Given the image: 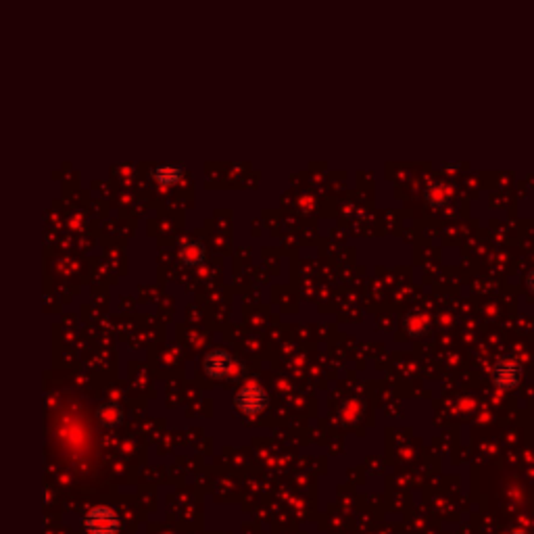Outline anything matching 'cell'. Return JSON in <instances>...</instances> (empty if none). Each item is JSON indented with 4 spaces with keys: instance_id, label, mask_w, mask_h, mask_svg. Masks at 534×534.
<instances>
[{
    "instance_id": "6da1fadb",
    "label": "cell",
    "mask_w": 534,
    "mask_h": 534,
    "mask_svg": "<svg viewBox=\"0 0 534 534\" xmlns=\"http://www.w3.org/2000/svg\"><path fill=\"white\" fill-rule=\"evenodd\" d=\"M267 403H269V397H267L265 388L257 382H249L236 393V407L246 416L263 414Z\"/></svg>"
},
{
    "instance_id": "7a4b0ae2",
    "label": "cell",
    "mask_w": 534,
    "mask_h": 534,
    "mask_svg": "<svg viewBox=\"0 0 534 534\" xmlns=\"http://www.w3.org/2000/svg\"><path fill=\"white\" fill-rule=\"evenodd\" d=\"M522 380V366L512 359V357H503L495 363L493 368V382L497 388L501 391H510L516 388Z\"/></svg>"
},
{
    "instance_id": "3957f363",
    "label": "cell",
    "mask_w": 534,
    "mask_h": 534,
    "mask_svg": "<svg viewBox=\"0 0 534 534\" xmlns=\"http://www.w3.org/2000/svg\"><path fill=\"white\" fill-rule=\"evenodd\" d=\"M232 368H234V361L232 357L226 353V351H213L207 355L205 359V372L211 376V378H226L232 374Z\"/></svg>"
},
{
    "instance_id": "277c9868",
    "label": "cell",
    "mask_w": 534,
    "mask_h": 534,
    "mask_svg": "<svg viewBox=\"0 0 534 534\" xmlns=\"http://www.w3.org/2000/svg\"><path fill=\"white\" fill-rule=\"evenodd\" d=\"M451 198V188L445 186V184H439V182H432L426 190V201L432 205V207H443L447 205Z\"/></svg>"
},
{
    "instance_id": "5b68a950",
    "label": "cell",
    "mask_w": 534,
    "mask_h": 534,
    "mask_svg": "<svg viewBox=\"0 0 534 534\" xmlns=\"http://www.w3.org/2000/svg\"><path fill=\"white\" fill-rule=\"evenodd\" d=\"M155 178L163 184H173L182 178V165H159L155 169Z\"/></svg>"
},
{
    "instance_id": "8992f818",
    "label": "cell",
    "mask_w": 534,
    "mask_h": 534,
    "mask_svg": "<svg viewBox=\"0 0 534 534\" xmlns=\"http://www.w3.org/2000/svg\"><path fill=\"white\" fill-rule=\"evenodd\" d=\"M182 259L188 263V265H198L203 259H205V251H203V246L198 244V242H186L184 246H182Z\"/></svg>"
},
{
    "instance_id": "52a82bcc",
    "label": "cell",
    "mask_w": 534,
    "mask_h": 534,
    "mask_svg": "<svg viewBox=\"0 0 534 534\" xmlns=\"http://www.w3.org/2000/svg\"><path fill=\"white\" fill-rule=\"evenodd\" d=\"M526 284H528V288H531V292H534V269L528 274V278H526Z\"/></svg>"
}]
</instances>
